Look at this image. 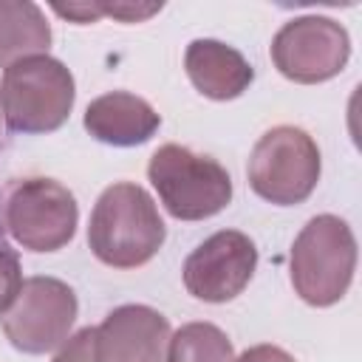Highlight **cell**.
<instances>
[{
    "instance_id": "obj_2",
    "label": "cell",
    "mask_w": 362,
    "mask_h": 362,
    "mask_svg": "<svg viewBox=\"0 0 362 362\" xmlns=\"http://www.w3.org/2000/svg\"><path fill=\"white\" fill-rule=\"evenodd\" d=\"M356 272V238L339 215H314L291 243L288 277L297 297L328 308L345 297Z\"/></svg>"
},
{
    "instance_id": "obj_19",
    "label": "cell",
    "mask_w": 362,
    "mask_h": 362,
    "mask_svg": "<svg viewBox=\"0 0 362 362\" xmlns=\"http://www.w3.org/2000/svg\"><path fill=\"white\" fill-rule=\"evenodd\" d=\"M54 11H57L59 17H65V20H74V23H79V25H85V23H93V20H99V17H102V11H99V6H96V3L54 6Z\"/></svg>"
},
{
    "instance_id": "obj_6",
    "label": "cell",
    "mask_w": 362,
    "mask_h": 362,
    "mask_svg": "<svg viewBox=\"0 0 362 362\" xmlns=\"http://www.w3.org/2000/svg\"><path fill=\"white\" fill-rule=\"evenodd\" d=\"M76 198L54 178H23L3 198V226L28 252H59L76 235Z\"/></svg>"
},
{
    "instance_id": "obj_5",
    "label": "cell",
    "mask_w": 362,
    "mask_h": 362,
    "mask_svg": "<svg viewBox=\"0 0 362 362\" xmlns=\"http://www.w3.org/2000/svg\"><path fill=\"white\" fill-rule=\"evenodd\" d=\"M322 158L317 141L294 124L266 130L249 156L246 178L257 198L274 206L303 204L320 181Z\"/></svg>"
},
{
    "instance_id": "obj_10",
    "label": "cell",
    "mask_w": 362,
    "mask_h": 362,
    "mask_svg": "<svg viewBox=\"0 0 362 362\" xmlns=\"http://www.w3.org/2000/svg\"><path fill=\"white\" fill-rule=\"evenodd\" d=\"M170 322L161 311L127 303L93 328V362H164Z\"/></svg>"
},
{
    "instance_id": "obj_16",
    "label": "cell",
    "mask_w": 362,
    "mask_h": 362,
    "mask_svg": "<svg viewBox=\"0 0 362 362\" xmlns=\"http://www.w3.org/2000/svg\"><path fill=\"white\" fill-rule=\"evenodd\" d=\"M54 362H93V328H82L62 342Z\"/></svg>"
},
{
    "instance_id": "obj_15",
    "label": "cell",
    "mask_w": 362,
    "mask_h": 362,
    "mask_svg": "<svg viewBox=\"0 0 362 362\" xmlns=\"http://www.w3.org/2000/svg\"><path fill=\"white\" fill-rule=\"evenodd\" d=\"M23 288V266L14 249L0 243V314L17 300Z\"/></svg>"
},
{
    "instance_id": "obj_12",
    "label": "cell",
    "mask_w": 362,
    "mask_h": 362,
    "mask_svg": "<svg viewBox=\"0 0 362 362\" xmlns=\"http://www.w3.org/2000/svg\"><path fill=\"white\" fill-rule=\"evenodd\" d=\"M184 71L192 82V88L215 102H229L238 99L249 90V85L255 82V68L249 65V59L221 42V40H192L184 51Z\"/></svg>"
},
{
    "instance_id": "obj_9",
    "label": "cell",
    "mask_w": 362,
    "mask_h": 362,
    "mask_svg": "<svg viewBox=\"0 0 362 362\" xmlns=\"http://www.w3.org/2000/svg\"><path fill=\"white\" fill-rule=\"evenodd\" d=\"M257 246L238 229H221L198 243L184 260V288L201 303H229L255 277Z\"/></svg>"
},
{
    "instance_id": "obj_1",
    "label": "cell",
    "mask_w": 362,
    "mask_h": 362,
    "mask_svg": "<svg viewBox=\"0 0 362 362\" xmlns=\"http://www.w3.org/2000/svg\"><path fill=\"white\" fill-rule=\"evenodd\" d=\"M167 226L150 192L133 181L102 189L88 221V246L110 269H136L158 255Z\"/></svg>"
},
{
    "instance_id": "obj_17",
    "label": "cell",
    "mask_w": 362,
    "mask_h": 362,
    "mask_svg": "<svg viewBox=\"0 0 362 362\" xmlns=\"http://www.w3.org/2000/svg\"><path fill=\"white\" fill-rule=\"evenodd\" d=\"M102 17H113V20H122V23H141L153 14L161 11V3H150V6H139V3H96Z\"/></svg>"
},
{
    "instance_id": "obj_3",
    "label": "cell",
    "mask_w": 362,
    "mask_h": 362,
    "mask_svg": "<svg viewBox=\"0 0 362 362\" xmlns=\"http://www.w3.org/2000/svg\"><path fill=\"white\" fill-rule=\"evenodd\" d=\"M76 102V82L65 62L48 54L25 57L0 76V113L14 133L59 130Z\"/></svg>"
},
{
    "instance_id": "obj_14",
    "label": "cell",
    "mask_w": 362,
    "mask_h": 362,
    "mask_svg": "<svg viewBox=\"0 0 362 362\" xmlns=\"http://www.w3.org/2000/svg\"><path fill=\"white\" fill-rule=\"evenodd\" d=\"M164 362H235V351L218 325L187 322L170 334Z\"/></svg>"
},
{
    "instance_id": "obj_11",
    "label": "cell",
    "mask_w": 362,
    "mask_h": 362,
    "mask_svg": "<svg viewBox=\"0 0 362 362\" xmlns=\"http://www.w3.org/2000/svg\"><path fill=\"white\" fill-rule=\"evenodd\" d=\"M85 130L110 147H136L156 136L161 127V116L156 107L127 90H110L96 96L82 116Z\"/></svg>"
},
{
    "instance_id": "obj_18",
    "label": "cell",
    "mask_w": 362,
    "mask_h": 362,
    "mask_svg": "<svg viewBox=\"0 0 362 362\" xmlns=\"http://www.w3.org/2000/svg\"><path fill=\"white\" fill-rule=\"evenodd\" d=\"M235 362H297L288 351H283L280 345H269V342H263V345H252V348H246Z\"/></svg>"
},
{
    "instance_id": "obj_13",
    "label": "cell",
    "mask_w": 362,
    "mask_h": 362,
    "mask_svg": "<svg viewBox=\"0 0 362 362\" xmlns=\"http://www.w3.org/2000/svg\"><path fill=\"white\" fill-rule=\"evenodd\" d=\"M48 48L51 25L45 11L31 0H0V68L48 54Z\"/></svg>"
},
{
    "instance_id": "obj_4",
    "label": "cell",
    "mask_w": 362,
    "mask_h": 362,
    "mask_svg": "<svg viewBox=\"0 0 362 362\" xmlns=\"http://www.w3.org/2000/svg\"><path fill=\"white\" fill-rule=\"evenodd\" d=\"M147 178L161 206L178 221H206L232 201L226 167L184 144H161L150 156Z\"/></svg>"
},
{
    "instance_id": "obj_7",
    "label": "cell",
    "mask_w": 362,
    "mask_h": 362,
    "mask_svg": "<svg viewBox=\"0 0 362 362\" xmlns=\"http://www.w3.org/2000/svg\"><path fill=\"white\" fill-rule=\"evenodd\" d=\"M79 314L76 291L57 277H28L17 300L0 314L6 339L23 354H48L59 348Z\"/></svg>"
},
{
    "instance_id": "obj_8",
    "label": "cell",
    "mask_w": 362,
    "mask_h": 362,
    "mask_svg": "<svg viewBox=\"0 0 362 362\" xmlns=\"http://www.w3.org/2000/svg\"><path fill=\"white\" fill-rule=\"evenodd\" d=\"M269 54L288 82L320 85L345 71L351 59V37L348 28L331 17L303 14L280 25Z\"/></svg>"
}]
</instances>
